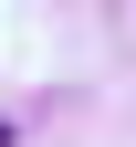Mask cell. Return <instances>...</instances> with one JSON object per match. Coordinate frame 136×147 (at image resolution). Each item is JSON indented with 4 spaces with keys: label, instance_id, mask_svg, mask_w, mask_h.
Returning a JSON list of instances; mask_svg holds the SVG:
<instances>
[{
    "label": "cell",
    "instance_id": "cell-1",
    "mask_svg": "<svg viewBox=\"0 0 136 147\" xmlns=\"http://www.w3.org/2000/svg\"><path fill=\"white\" fill-rule=\"evenodd\" d=\"M0 147H11V126H0Z\"/></svg>",
    "mask_w": 136,
    "mask_h": 147
}]
</instances>
